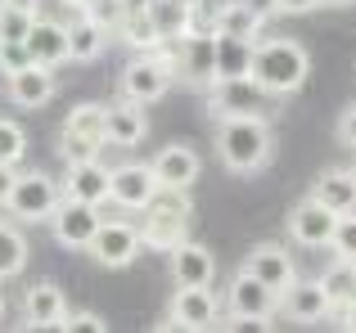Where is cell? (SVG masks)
Returning <instances> with one entry per match:
<instances>
[{"instance_id": "cell-1", "label": "cell", "mask_w": 356, "mask_h": 333, "mask_svg": "<svg viewBox=\"0 0 356 333\" xmlns=\"http://www.w3.org/2000/svg\"><path fill=\"white\" fill-rule=\"evenodd\" d=\"M307 72H312V54H307V45L293 41V36H261V41L252 45V77L275 99L302 90Z\"/></svg>"}, {"instance_id": "cell-2", "label": "cell", "mask_w": 356, "mask_h": 333, "mask_svg": "<svg viewBox=\"0 0 356 333\" xmlns=\"http://www.w3.org/2000/svg\"><path fill=\"white\" fill-rule=\"evenodd\" d=\"M270 153H275V135H270L266 117H230V122H217V158L226 171L252 176L270 162Z\"/></svg>"}, {"instance_id": "cell-3", "label": "cell", "mask_w": 356, "mask_h": 333, "mask_svg": "<svg viewBox=\"0 0 356 333\" xmlns=\"http://www.w3.org/2000/svg\"><path fill=\"white\" fill-rule=\"evenodd\" d=\"M176 81V50H167V41L158 45V50L149 54H136V59L122 68V99H131V104H154V99H163L167 90H172Z\"/></svg>"}, {"instance_id": "cell-4", "label": "cell", "mask_w": 356, "mask_h": 333, "mask_svg": "<svg viewBox=\"0 0 356 333\" xmlns=\"http://www.w3.org/2000/svg\"><path fill=\"white\" fill-rule=\"evenodd\" d=\"M145 212H149V216H145V225H140L145 248L172 253L176 244H185V239H190V203L181 198V189H163Z\"/></svg>"}, {"instance_id": "cell-5", "label": "cell", "mask_w": 356, "mask_h": 333, "mask_svg": "<svg viewBox=\"0 0 356 333\" xmlns=\"http://www.w3.org/2000/svg\"><path fill=\"white\" fill-rule=\"evenodd\" d=\"M270 90L261 86L257 77H230L208 86V113L217 122H230V117H270Z\"/></svg>"}, {"instance_id": "cell-6", "label": "cell", "mask_w": 356, "mask_h": 333, "mask_svg": "<svg viewBox=\"0 0 356 333\" xmlns=\"http://www.w3.org/2000/svg\"><path fill=\"white\" fill-rule=\"evenodd\" d=\"M63 203V185L45 171H23L14 180V194H9L5 207L14 212V221H27V225H41V221L54 216V207Z\"/></svg>"}, {"instance_id": "cell-7", "label": "cell", "mask_w": 356, "mask_h": 333, "mask_svg": "<svg viewBox=\"0 0 356 333\" xmlns=\"http://www.w3.org/2000/svg\"><path fill=\"white\" fill-rule=\"evenodd\" d=\"M280 311V293H270L257 275L239 266V275L226 284V320H252L257 329H270V316Z\"/></svg>"}, {"instance_id": "cell-8", "label": "cell", "mask_w": 356, "mask_h": 333, "mask_svg": "<svg viewBox=\"0 0 356 333\" xmlns=\"http://www.w3.org/2000/svg\"><path fill=\"white\" fill-rule=\"evenodd\" d=\"M86 253L95 257L104 271H127V266L145 253V239H140V225H131V221H99V230H95Z\"/></svg>"}, {"instance_id": "cell-9", "label": "cell", "mask_w": 356, "mask_h": 333, "mask_svg": "<svg viewBox=\"0 0 356 333\" xmlns=\"http://www.w3.org/2000/svg\"><path fill=\"white\" fill-rule=\"evenodd\" d=\"M221 320V302L212 298V289H190V284H176V298L167 307V316L158 320V329H217Z\"/></svg>"}, {"instance_id": "cell-10", "label": "cell", "mask_w": 356, "mask_h": 333, "mask_svg": "<svg viewBox=\"0 0 356 333\" xmlns=\"http://www.w3.org/2000/svg\"><path fill=\"white\" fill-rule=\"evenodd\" d=\"M99 207L95 203H81V198H68L63 194V203L54 207V216H50V230H54V239H59L63 248H77V253H86L90 248V239H95V230H99Z\"/></svg>"}, {"instance_id": "cell-11", "label": "cell", "mask_w": 356, "mask_h": 333, "mask_svg": "<svg viewBox=\"0 0 356 333\" xmlns=\"http://www.w3.org/2000/svg\"><path fill=\"white\" fill-rule=\"evenodd\" d=\"M334 225H339V212L325 207V203L312 198V194L289 212V239H293L298 248H330Z\"/></svg>"}, {"instance_id": "cell-12", "label": "cell", "mask_w": 356, "mask_h": 333, "mask_svg": "<svg viewBox=\"0 0 356 333\" xmlns=\"http://www.w3.org/2000/svg\"><path fill=\"white\" fill-rule=\"evenodd\" d=\"M158 194H163V185H158V176H154L149 162H122V166H113V194H108V198H113L118 207L145 212Z\"/></svg>"}, {"instance_id": "cell-13", "label": "cell", "mask_w": 356, "mask_h": 333, "mask_svg": "<svg viewBox=\"0 0 356 333\" xmlns=\"http://www.w3.org/2000/svg\"><path fill=\"white\" fill-rule=\"evenodd\" d=\"M280 311H284L293 325H321L325 316H334V302L325 293L321 280H293L280 293Z\"/></svg>"}, {"instance_id": "cell-14", "label": "cell", "mask_w": 356, "mask_h": 333, "mask_svg": "<svg viewBox=\"0 0 356 333\" xmlns=\"http://www.w3.org/2000/svg\"><path fill=\"white\" fill-rule=\"evenodd\" d=\"M5 99L14 108H41L54 99V68L45 63H27V68L9 72L5 77Z\"/></svg>"}, {"instance_id": "cell-15", "label": "cell", "mask_w": 356, "mask_h": 333, "mask_svg": "<svg viewBox=\"0 0 356 333\" xmlns=\"http://www.w3.org/2000/svg\"><path fill=\"white\" fill-rule=\"evenodd\" d=\"M63 194L68 198H81V203H108L113 194V166H104L99 158H81V162H68V176H63Z\"/></svg>"}, {"instance_id": "cell-16", "label": "cell", "mask_w": 356, "mask_h": 333, "mask_svg": "<svg viewBox=\"0 0 356 333\" xmlns=\"http://www.w3.org/2000/svg\"><path fill=\"white\" fill-rule=\"evenodd\" d=\"M27 54L32 63H45V68H63L72 63V50H68V23H54V18H41L36 14L32 32H27Z\"/></svg>"}, {"instance_id": "cell-17", "label": "cell", "mask_w": 356, "mask_h": 333, "mask_svg": "<svg viewBox=\"0 0 356 333\" xmlns=\"http://www.w3.org/2000/svg\"><path fill=\"white\" fill-rule=\"evenodd\" d=\"M243 271H248V275H257V280L266 284L270 293H284L289 284L298 280L293 257H289V248H280V244H257L248 257H243Z\"/></svg>"}, {"instance_id": "cell-18", "label": "cell", "mask_w": 356, "mask_h": 333, "mask_svg": "<svg viewBox=\"0 0 356 333\" xmlns=\"http://www.w3.org/2000/svg\"><path fill=\"white\" fill-rule=\"evenodd\" d=\"M63 316H68V298H63L59 284L41 280L23 293V325L27 329H59Z\"/></svg>"}, {"instance_id": "cell-19", "label": "cell", "mask_w": 356, "mask_h": 333, "mask_svg": "<svg viewBox=\"0 0 356 333\" xmlns=\"http://www.w3.org/2000/svg\"><path fill=\"white\" fill-rule=\"evenodd\" d=\"M154 176H158V185L163 189H190L194 180H199V171H203V162H199V153L190 149V144H167V149H158L154 153Z\"/></svg>"}, {"instance_id": "cell-20", "label": "cell", "mask_w": 356, "mask_h": 333, "mask_svg": "<svg viewBox=\"0 0 356 333\" xmlns=\"http://www.w3.org/2000/svg\"><path fill=\"white\" fill-rule=\"evenodd\" d=\"M172 280L190 284V289H212V280H217V257L203 244L185 239V244L172 248Z\"/></svg>"}, {"instance_id": "cell-21", "label": "cell", "mask_w": 356, "mask_h": 333, "mask_svg": "<svg viewBox=\"0 0 356 333\" xmlns=\"http://www.w3.org/2000/svg\"><path fill=\"white\" fill-rule=\"evenodd\" d=\"M149 131L145 104H131V99H118L113 108H104V140L113 149H136Z\"/></svg>"}, {"instance_id": "cell-22", "label": "cell", "mask_w": 356, "mask_h": 333, "mask_svg": "<svg viewBox=\"0 0 356 333\" xmlns=\"http://www.w3.org/2000/svg\"><path fill=\"white\" fill-rule=\"evenodd\" d=\"M108 32L113 27L104 23V18L86 14V9H77V18L68 23V50H72V63H95L99 54L108 50Z\"/></svg>"}, {"instance_id": "cell-23", "label": "cell", "mask_w": 356, "mask_h": 333, "mask_svg": "<svg viewBox=\"0 0 356 333\" xmlns=\"http://www.w3.org/2000/svg\"><path fill=\"white\" fill-rule=\"evenodd\" d=\"M212 27L226 36H248V41H257L261 27H266V9L257 5V0H226V5L212 14Z\"/></svg>"}, {"instance_id": "cell-24", "label": "cell", "mask_w": 356, "mask_h": 333, "mask_svg": "<svg viewBox=\"0 0 356 333\" xmlns=\"http://www.w3.org/2000/svg\"><path fill=\"white\" fill-rule=\"evenodd\" d=\"M118 36L136 54H149V50L163 45V36H158V27H154V14H149V0H145V5H127V9H122V14H118Z\"/></svg>"}, {"instance_id": "cell-25", "label": "cell", "mask_w": 356, "mask_h": 333, "mask_svg": "<svg viewBox=\"0 0 356 333\" xmlns=\"http://www.w3.org/2000/svg\"><path fill=\"white\" fill-rule=\"evenodd\" d=\"M312 198H321L325 207H334L343 216V212H356V166H330V171L321 176V180L312 185Z\"/></svg>"}, {"instance_id": "cell-26", "label": "cell", "mask_w": 356, "mask_h": 333, "mask_svg": "<svg viewBox=\"0 0 356 333\" xmlns=\"http://www.w3.org/2000/svg\"><path fill=\"white\" fill-rule=\"evenodd\" d=\"M252 45L248 36H226L217 32V81H230V77H252ZM212 81V86H217Z\"/></svg>"}, {"instance_id": "cell-27", "label": "cell", "mask_w": 356, "mask_h": 333, "mask_svg": "<svg viewBox=\"0 0 356 333\" xmlns=\"http://www.w3.org/2000/svg\"><path fill=\"white\" fill-rule=\"evenodd\" d=\"M194 5H199V0H149V14H154L158 36H163V41H181V36H190Z\"/></svg>"}, {"instance_id": "cell-28", "label": "cell", "mask_w": 356, "mask_h": 333, "mask_svg": "<svg viewBox=\"0 0 356 333\" xmlns=\"http://www.w3.org/2000/svg\"><path fill=\"white\" fill-rule=\"evenodd\" d=\"M321 284H325V293H330V302H334V316H339L343 307H352V302H356V262L334 257V266L321 275Z\"/></svg>"}, {"instance_id": "cell-29", "label": "cell", "mask_w": 356, "mask_h": 333, "mask_svg": "<svg viewBox=\"0 0 356 333\" xmlns=\"http://www.w3.org/2000/svg\"><path fill=\"white\" fill-rule=\"evenodd\" d=\"M59 135L108 144V140H104V104H77V108H68V117H63V131H59Z\"/></svg>"}, {"instance_id": "cell-30", "label": "cell", "mask_w": 356, "mask_h": 333, "mask_svg": "<svg viewBox=\"0 0 356 333\" xmlns=\"http://www.w3.org/2000/svg\"><path fill=\"white\" fill-rule=\"evenodd\" d=\"M27 266V239L18 225H9V221H0V284L14 280V275H23Z\"/></svg>"}, {"instance_id": "cell-31", "label": "cell", "mask_w": 356, "mask_h": 333, "mask_svg": "<svg viewBox=\"0 0 356 333\" xmlns=\"http://www.w3.org/2000/svg\"><path fill=\"white\" fill-rule=\"evenodd\" d=\"M27 153V131L18 122H9V117H0V162L18 166Z\"/></svg>"}, {"instance_id": "cell-32", "label": "cell", "mask_w": 356, "mask_h": 333, "mask_svg": "<svg viewBox=\"0 0 356 333\" xmlns=\"http://www.w3.org/2000/svg\"><path fill=\"white\" fill-rule=\"evenodd\" d=\"M32 23H36V14H27V9H14V5H5V9H0V41H27Z\"/></svg>"}, {"instance_id": "cell-33", "label": "cell", "mask_w": 356, "mask_h": 333, "mask_svg": "<svg viewBox=\"0 0 356 333\" xmlns=\"http://www.w3.org/2000/svg\"><path fill=\"white\" fill-rule=\"evenodd\" d=\"M330 253L356 262V212H343V216H339V225H334V239H330Z\"/></svg>"}, {"instance_id": "cell-34", "label": "cell", "mask_w": 356, "mask_h": 333, "mask_svg": "<svg viewBox=\"0 0 356 333\" xmlns=\"http://www.w3.org/2000/svg\"><path fill=\"white\" fill-rule=\"evenodd\" d=\"M59 329H68V333H104L108 325H104V316H95V311H68Z\"/></svg>"}, {"instance_id": "cell-35", "label": "cell", "mask_w": 356, "mask_h": 333, "mask_svg": "<svg viewBox=\"0 0 356 333\" xmlns=\"http://www.w3.org/2000/svg\"><path fill=\"white\" fill-rule=\"evenodd\" d=\"M32 63V54H27V45L23 41H0V72H18V68H27Z\"/></svg>"}, {"instance_id": "cell-36", "label": "cell", "mask_w": 356, "mask_h": 333, "mask_svg": "<svg viewBox=\"0 0 356 333\" xmlns=\"http://www.w3.org/2000/svg\"><path fill=\"white\" fill-rule=\"evenodd\" d=\"M99 149H104V144H95V140H72V135H59V153H63V162L99 158Z\"/></svg>"}, {"instance_id": "cell-37", "label": "cell", "mask_w": 356, "mask_h": 333, "mask_svg": "<svg viewBox=\"0 0 356 333\" xmlns=\"http://www.w3.org/2000/svg\"><path fill=\"white\" fill-rule=\"evenodd\" d=\"M339 144L356 153V104H348V108H343V117H339Z\"/></svg>"}, {"instance_id": "cell-38", "label": "cell", "mask_w": 356, "mask_h": 333, "mask_svg": "<svg viewBox=\"0 0 356 333\" xmlns=\"http://www.w3.org/2000/svg\"><path fill=\"white\" fill-rule=\"evenodd\" d=\"M325 0H270V9L275 14H312V9H321Z\"/></svg>"}, {"instance_id": "cell-39", "label": "cell", "mask_w": 356, "mask_h": 333, "mask_svg": "<svg viewBox=\"0 0 356 333\" xmlns=\"http://www.w3.org/2000/svg\"><path fill=\"white\" fill-rule=\"evenodd\" d=\"M14 180H18V171L9 162H0V207L9 203V194H14Z\"/></svg>"}, {"instance_id": "cell-40", "label": "cell", "mask_w": 356, "mask_h": 333, "mask_svg": "<svg viewBox=\"0 0 356 333\" xmlns=\"http://www.w3.org/2000/svg\"><path fill=\"white\" fill-rule=\"evenodd\" d=\"M339 320H343V329H352V333H356V302H352V307H343V311H339Z\"/></svg>"}, {"instance_id": "cell-41", "label": "cell", "mask_w": 356, "mask_h": 333, "mask_svg": "<svg viewBox=\"0 0 356 333\" xmlns=\"http://www.w3.org/2000/svg\"><path fill=\"white\" fill-rule=\"evenodd\" d=\"M14 9H27V14H41V0H9Z\"/></svg>"}, {"instance_id": "cell-42", "label": "cell", "mask_w": 356, "mask_h": 333, "mask_svg": "<svg viewBox=\"0 0 356 333\" xmlns=\"http://www.w3.org/2000/svg\"><path fill=\"white\" fill-rule=\"evenodd\" d=\"M325 5H334V9H348V5H356V0H325Z\"/></svg>"}, {"instance_id": "cell-43", "label": "cell", "mask_w": 356, "mask_h": 333, "mask_svg": "<svg viewBox=\"0 0 356 333\" xmlns=\"http://www.w3.org/2000/svg\"><path fill=\"white\" fill-rule=\"evenodd\" d=\"M0 316H5V293H0Z\"/></svg>"}, {"instance_id": "cell-44", "label": "cell", "mask_w": 356, "mask_h": 333, "mask_svg": "<svg viewBox=\"0 0 356 333\" xmlns=\"http://www.w3.org/2000/svg\"><path fill=\"white\" fill-rule=\"evenodd\" d=\"M5 5H9V0H0V9H5Z\"/></svg>"}]
</instances>
